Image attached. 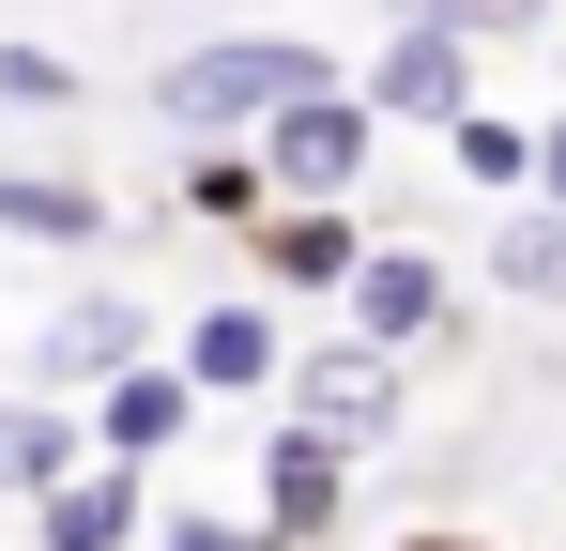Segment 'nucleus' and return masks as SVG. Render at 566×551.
Listing matches in <instances>:
<instances>
[{
  "label": "nucleus",
  "instance_id": "obj_1",
  "mask_svg": "<svg viewBox=\"0 0 566 551\" xmlns=\"http://www.w3.org/2000/svg\"><path fill=\"white\" fill-rule=\"evenodd\" d=\"M353 62L322 46V31H214L185 62H154V123L169 138H261L291 92H337Z\"/></svg>",
  "mask_w": 566,
  "mask_h": 551
},
{
  "label": "nucleus",
  "instance_id": "obj_2",
  "mask_svg": "<svg viewBox=\"0 0 566 551\" xmlns=\"http://www.w3.org/2000/svg\"><path fill=\"white\" fill-rule=\"evenodd\" d=\"M368 154H382V107H368V77L291 92L276 123H261V169H276V199H368Z\"/></svg>",
  "mask_w": 566,
  "mask_h": 551
},
{
  "label": "nucleus",
  "instance_id": "obj_3",
  "mask_svg": "<svg viewBox=\"0 0 566 551\" xmlns=\"http://www.w3.org/2000/svg\"><path fill=\"white\" fill-rule=\"evenodd\" d=\"M353 77H368L382 123H429V138H444L474 92H490V62H474V15H398V31H382Z\"/></svg>",
  "mask_w": 566,
  "mask_h": 551
},
{
  "label": "nucleus",
  "instance_id": "obj_4",
  "mask_svg": "<svg viewBox=\"0 0 566 551\" xmlns=\"http://www.w3.org/2000/svg\"><path fill=\"white\" fill-rule=\"evenodd\" d=\"M337 322H353L368 353H429V337H460V276L429 261V246L382 230L368 261H353V291H337Z\"/></svg>",
  "mask_w": 566,
  "mask_h": 551
},
{
  "label": "nucleus",
  "instance_id": "obj_5",
  "mask_svg": "<svg viewBox=\"0 0 566 551\" xmlns=\"http://www.w3.org/2000/svg\"><path fill=\"white\" fill-rule=\"evenodd\" d=\"M368 199H276L261 230H245V276L261 291H353V261H368Z\"/></svg>",
  "mask_w": 566,
  "mask_h": 551
},
{
  "label": "nucleus",
  "instance_id": "obj_6",
  "mask_svg": "<svg viewBox=\"0 0 566 551\" xmlns=\"http://www.w3.org/2000/svg\"><path fill=\"white\" fill-rule=\"evenodd\" d=\"M169 353H185L199 398H261V383H291V337H276V291H261V276H245V291H214Z\"/></svg>",
  "mask_w": 566,
  "mask_h": 551
},
{
  "label": "nucleus",
  "instance_id": "obj_7",
  "mask_svg": "<svg viewBox=\"0 0 566 551\" xmlns=\"http://www.w3.org/2000/svg\"><path fill=\"white\" fill-rule=\"evenodd\" d=\"M123 367H154V306H138V291H77V306H46V337H31V383H46V398L123 383Z\"/></svg>",
  "mask_w": 566,
  "mask_h": 551
},
{
  "label": "nucleus",
  "instance_id": "obj_8",
  "mask_svg": "<svg viewBox=\"0 0 566 551\" xmlns=\"http://www.w3.org/2000/svg\"><path fill=\"white\" fill-rule=\"evenodd\" d=\"M353 459H368V445H337V429H306V414H291L276 445H261V537H276V551L337 537V506H353Z\"/></svg>",
  "mask_w": 566,
  "mask_h": 551
},
{
  "label": "nucleus",
  "instance_id": "obj_9",
  "mask_svg": "<svg viewBox=\"0 0 566 551\" xmlns=\"http://www.w3.org/2000/svg\"><path fill=\"white\" fill-rule=\"evenodd\" d=\"M291 414H306V429H337V445H382V429H398V353H368V337L291 353Z\"/></svg>",
  "mask_w": 566,
  "mask_h": 551
},
{
  "label": "nucleus",
  "instance_id": "obj_10",
  "mask_svg": "<svg viewBox=\"0 0 566 551\" xmlns=\"http://www.w3.org/2000/svg\"><path fill=\"white\" fill-rule=\"evenodd\" d=\"M199 414H214V398L185 383V353H154V367H123V383H93V445H107V459H169Z\"/></svg>",
  "mask_w": 566,
  "mask_h": 551
},
{
  "label": "nucleus",
  "instance_id": "obj_11",
  "mask_svg": "<svg viewBox=\"0 0 566 551\" xmlns=\"http://www.w3.org/2000/svg\"><path fill=\"white\" fill-rule=\"evenodd\" d=\"M31 521H46V551H138V537H154V506H138V459H77V475H62Z\"/></svg>",
  "mask_w": 566,
  "mask_h": 551
},
{
  "label": "nucleus",
  "instance_id": "obj_12",
  "mask_svg": "<svg viewBox=\"0 0 566 551\" xmlns=\"http://www.w3.org/2000/svg\"><path fill=\"white\" fill-rule=\"evenodd\" d=\"M77 459H107V445L62 414V398H46V383H31V398H0V490H31V506H46Z\"/></svg>",
  "mask_w": 566,
  "mask_h": 551
},
{
  "label": "nucleus",
  "instance_id": "obj_13",
  "mask_svg": "<svg viewBox=\"0 0 566 551\" xmlns=\"http://www.w3.org/2000/svg\"><path fill=\"white\" fill-rule=\"evenodd\" d=\"M107 215L123 199H93L62 169H0V246H107Z\"/></svg>",
  "mask_w": 566,
  "mask_h": 551
},
{
  "label": "nucleus",
  "instance_id": "obj_14",
  "mask_svg": "<svg viewBox=\"0 0 566 551\" xmlns=\"http://www.w3.org/2000/svg\"><path fill=\"white\" fill-rule=\"evenodd\" d=\"M490 291L566 306V215H552V199H505V215H490Z\"/></svg>",
  "mask_w": 566,
  "mask_h": 551
},
{
  "label": "nucleus",
  "instance_id": "obj_15",
  "mask_svg": "<svg viewBox=\"0 0 566 551\" xmlns=\"http://www.w3.org/2000/svg\"><path fill=\"white\" fill-rule=\"evenodd\" d=\"M444 154H460L474 199H536V123H521V107H460V123H444Z\"/></svg>",
  "mask_w": 566,
  "mask_h": 551
},
{
  "label": "nucleus",
  "instance_id": "obj_16",
  "mask_svg": "<svg viewBox=\"0 0 566 551\" xmlns=\"http://www.w3.org/2000/svg\"><path fill=\"white\" fill-rule=\"evenodd\" d=\"M0 107H15V123H62V107H93L77 46H31V31H15V46H0Z\"/></svg>",
  "mask_w": 566,
  "mask_h": 551
},
{
  "label": "nucleus",
  "instance_id": "obj_17",
  "mask_svg": "<svg viewBox=\"0 0 566 551\" xmlns=\"http://www.w3.org/2000/svg\"><path fill=\"white\" fill-rule=\"evenodd\" d=\"M154 551H276L261 521H214V506H185V521H154Z\"/></svg>",
  "mask_w": 566,
  "mask_h": 551
},
{
  "label": "nucleus",
  "instance_id": "obj_18",
  "mask_svg": "<svg viewBox=\"0 0 566 551\" xmlns=\"http://www.w3.org/2000/svg\"><path fill=\"white\" fill-rule=\"evenodd\" d=\"M536 199L566 215V107H536Z\"/></svg>",
  "mask_w": 566,
  "mask_h": 551
},
{
  "label": "nucleus",
  "instance_id": "obj_19",
  "mask_svg": "<svg viewBox=\"0 0 566 551\" xmlns=\"http://www.w3.org/2000/svg\"><path fill=\"white\" fill-rule=\"evenodd\" d=\"M490 15H505V0H474V31H490Z\"/></svg>",
  "mask_w": 566,
  "mask_h": 551
}]
</instances>
